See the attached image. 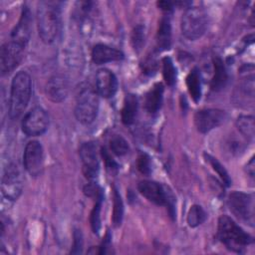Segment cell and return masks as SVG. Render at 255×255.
Segmentation results:
<instances>
[{
	"mask_svg": "<svg viewBox=\"0 0 255 255\" xmlns=\"http://www.w3.org/2000/svg\"><path fill=\"white\" fill-rule=\"evenodd\" d=\"M61 23V3L41 1L37 6V27L41 40L50 44L56 39Z\"/></svg>",
	"mask_w": 255,
	"mask_h": 255,
	"instance_id": "1",
	"label": "cell"
},
{
	"mask_svg": "<svg viewBox=\"0 0 255 255\" xmlns=\"http://www.w3.org/2000/svg\"><path fill=\"white\" fill-rule=\"evenodd\" d=\"M32 93V81L26 72L17 73L11 83L9 115L17 119L25 111Z\"/></svg>",
	"mask_w": 255,
	"mask_h": 255,
	"instance_id": "2",
	"label": "cell"
},
{
	"mask_svg": "<svg viewBox=\"0 0 255 255\" xmlns=\"http://www.w3.org/2000/svg\"><path fill=\"white\" fill-rule=\"evenodd\" d=\"M218 237L228 249L238 253L253 241L249 234L226 215H222L218 219Z\"/></svg>",
	"mask_w": 255,
	"mask_h": 255,
	"instance_id": "3",
	"label": "cell"
},
{
	"mask_svg": "<svg viewBox=\"0 0 255 255\" xmlns=\"http://www.w3.org/2000/svg\"><path fill=\"white\" fill-rule=\"evenodd\" d=\"M207 24L208 17L203 8L187 7L181 17V33L189 40H196L205 33Z\"/></svg>",
	"mask_w": 255,
	"mask_h": 255,
	"instance_id": "4",
	"label": "cell"
},
{
	"mask_svg": "<svg viewBox=\"0 0 255 255\" xmlns=\"http://www.w3.org/2000/svg\"><path fill=\"white\" fill-rule=\"evenodd\" d=\"M99 97L97 91L90 86L83 88L77 97L75 117L83 125H90L95 121L99 112Z\"/></svg>",
	"mask_w": 255,
	"mask_h": 255,
	"instance_id": "5",
	"label": "cell"
},
{
	"mask_svg": "<svg viewBox=\"0 0 255 255\" xmlns=\"http://www.w3.org/2000/svg\"><path fill=\"white\" fill-rule=\"evenodd\" d=\"M228 207L239 219L253 226L254 224V197L252 194L233 191L228 196Z\"/></svg>",
	"mask_w": 255,
	"mask_h": 255,
	"instance_id": "6",
	"label": "cell"
},
{
	"mask_svg": "<svg viewBox=\"0 0 255 255\" xmlns=\"http://www.w3.org/2000/svg\"><path fill=\"white\" fill-rule=\"evenodd\" d=\"M49 126V117L46 111L36 107L29 111L22 121V130L28 136L43 134Z\"/></svg>",
	"mask_w": 255,
	"mask_h": 255,
	"instance_id": "7",
	"label": "cell"
},
{
	"mask_svg": "<svg viewBox=\"0 0 255 255\" xmlns=\"http://www.w3.org/2000/svg\"><path fill=\"white\" fill-rule=\"evenodd\" d=\"M2 194L8 200H17L22 193L23 182L18 166L14 163L9 164L3 173L1 183Z\"/></svg>",
	"mask_w": 255,
	"mask_h": 255,
	"instance_id": "8",
	"label": "cell"
},
{
	"mask_svg": "<svg viewBox=\"0 0 255 255\" xmlns=\"http://www.w3.org/2000/svg\"><path fill=\"white\" fill-rule=\"evenodd\" d=\"M227 120V113L219 109H203L195 113L194 124L199 132L206 133L221 126Z\"/></svg>",
	"mask_w": 255,
	"mask_h": 255,
	"instance_id": "9",
	"label": "cell"
},
{
	"mask_svg": "<svg viewBox=\"0 0 255 255\" xmlns=\"http://www.w3.org/2000/svg\"><path fill=\"white\" fill-rule=\"evenodd\" d=\"M23 163L31 176L41 174L44 166V151L39 141L31 140L27 143L23 154Z\"/></svg>",
	"mask_w": 255,
	"mask_h": 255,
	"instance_id": "10",
	"label": "cell"
},
{
	"mask_svg": "<svg viewBox=\"0 0 255 255\" xmlns=\"http://www.w3.org/2000/svg\"><path fill=\"white\" fill-rule=\"evenodd\" d=\"M25 47L9 41L2 45L0 51V71L2 75L12 72L21 62Z\"/></svg>",
	"mask_w": 255,
	"mask_h": 255,
	"instance_id": "11",
	"label": "cell"
},
{
	"mask_svg": "<svg viewBox=\"0 0 255 255\" xmlns=\"http://www.w3.org/2000/svg\"><path fill=\"white\" fill-rule=\"evenodd\" d=\"M137 189L141 195L147 200L157 205H166L170 210L173 208L172 199L164 189V187L152 180H142L138 183Z\"/></svg>",
	"mask_w": 255,
	"mask_h": 255,
	"instance_id": "12",
	"label": "cell"
},
{
	"mask_svg": "<svg viewBox=\"0 0 255 255\" xmlns=\"http://www.w3.org/2000/svg\"><path fill=\"white\" fill-rule=\"evenodd\" d=\"M80 157L83 164L84 175L90 180L95 179L100 170L97 144L93 141L83 143L80 147Z\"/></svg>",
	"mask_w": 255,
	"mask_h": 255,
	"instance_id": "13",
	"label": "cell"
},
{
	"mask_svg": "<svg viewBox=\"0 0 255 255\" xmlns=\"http://www.w3.org/2000/svg\"><path fill=\"white\" fill-rule=\"evenodd\" d=\"M96 91L104 98H112L118 91V80L108 69H100L96 75Z\"/></svg>",
	"mask_w": 255,
	"mask_h": 255,
	"instance_id": "14",
	"label": "cell"
},
{
	"mask_svg": "<svg viewBox=\"0 0 255 255\" xmlns=\"http://www.w3.org/2000/svg\"><path fill=\"white\" fill-rule=\"evenodd\" d=\"M46 95L52 102L61 103L63 102L69 93L68 80L61 75L53 76L49 79L46 84Z\"/></svg>",
	"mask_w": 255,
	"mask_h": 255,
	"instance_id": "15",
	"label": "cell"
},
{
	"mask_svg": "<svg viewBox=\"0 0 255 255\" xmlns=\"http://www.w3.org/2000/svg\"><path fill=\"white\" fill-rule=\"evenodd\" d=\"M31 22H32V18H31L30 10L29 8L24 7L22 10L19 22L12 31V34H11L12 41L25 47L31 35Z\"/></svg>",
	"mask_w": 255,
	"mask_h": 255,
	"instance_id": "16",
	"label": "cell"
},
{
	"mask_svg": "<svg viewBox=\"0 0 255 255\" xmlns=\"http://www.w3.org/2000/svg\"><path fill=\"white\" fill-rule=\"evenodd\" d=\"M122 59H124L122 51L105 44H98L92 50V60L97 65L120 61Z\"/></svg>",
	"mask_w": 255,
	"mask_h": 255,
	"instance_id": "17",
	"label": "cell"
},
{
	"mask_svg": "<svg viewBox=\"0 0 255 255\" xmlns=\"http://www.w3.org/2000/svg\"><path fill=\"white\" fill-rule=\"evenodd\" d=\"M163 86L161 83H156L149 89L144 97V109L149 114L156 113L162 103Z\"/></svg>",
	"mask_w": 255,
	"mask_h": 255,
	"instance_id": "18",
	"label": "cell"
},
{
	"mask_svg": "<svg viewBox=\"0 0 255 255\" xmlns=\"http://www.w3.org/2000/svg\"><path fill=\"white\" fill-rule=\"evenodd\" d=\"M171 44V25L168 17H162L156 32V47L160 51L168 50Z\"/></svg>",
	"mask_w": 255,
	"mask_h": 255,
	"instance_id": "19",
	"label": "cell"
},
{
	"mask_svg": "<svg viewBox=\"0 0 255 255\" xmlns=\"http://www.w3.org/2000/svg\"><path fill=\"white\" fill-rule=\"evenodd\" d=\"M213 68H214V73L211 79L210 87H211V90L217 92L222 90L225 87L227 83V72H226L223 61L219 57H215L213 59Z\"/></svg>",
	"mask_w": 255,
	"mask_h": 255,
	"instance_id": "20",
	"label": "cell"
},
{
	"mask_svg": "<svg viewBox=\"0 0 255 255\" xmlns=\"http://www.w3.org/2000/svg\"><path fill=\"white\" fill-rule=\"evenodd\" d=\"M137 99L134 95H127L124 100V106L122 109V121L125 125H131L137 114Z\"/></svg>",
	"mask_w": 255,
	"mask_h": 255,
	"instance_id": "21",
	"label": "cell"
},
{
	"mask_svg": "<svg viewBox=\"0 0 255 255\" xmlns=\"http://www.w3.org/2000/svg\"><path fill=\"white\" fill-rule=\"evenodd\" d=\"M186 87L194 102L201 98V75L197 68H193L186 77Z\"/></svg>",
	"mask_w": 255,
	"mask_h": 255,
	"instance_id": "22",
	"label": "cell"
},
{
	"mask_svg": "<svg viewBox=\"0 0 255 255\" xmlns=\"http://www.w3.org/2000/svg\"><path fill=\"white\" fill-rule=\"evenodd\" d=\"M236 127L239 131L248 139H253L255 133L254 118L252 116H240L236 120Z\"/></svg>",
	"mask_w": 255,
	"mask_h": 255,
	"instance_id": "23",
	"label": "cell"
},
{
	"mask_svg": "<svg viewBox=\"0 0 255 255\" xmlns=\"http://www.w3.org/2000/svg\"><path fill=\"white\" fill-rule=\"evenodd\" d=\"M114 203H113V223L115 226H120L124 216V204L117 188H114Z\"/></svg>",
	"mask_w": 255,
	"mask_h": 255,
	"instance_id": "24",
	"label": "cell"
},
{
	"mask_svg": "<svg viewBox=\"0 0 255 255\" xmlns=\"http://www.w3.org/2000/svg\"><path fill=\"white\" fill-rule=\"evenodd\" d=\"M206 213L200 205H192L187 214V223L190 227H196L204 222Z\"/></svg>",
	"mask_w": 255,
	"mask_h": 255,
	"instance_id": "25",
	"label": "cell"
},
{
	"mask_svg": "<svg viewBox=\"0 0 255 255\" xmlns=\"http://www.w3.org/2000/svg\"><path fill=\"white\" fill-rule=\"evenodd\" d=\"M162 74L165 83L168 86H173L176 81V70L172 60L169 57L162 59Z\"/></svg>",
	"mask_w": 255,
	"mask_h": 255,
	"instance_id": "26",
	"label": "cell"
},
{
	"mask_svg": "<svg viewBox=\"0 0 255 255\" xmlns=\"http://www.w3.org/2000/svg\"><path fill=\"white\" fill-rule=\"evenodd\" d=\"M110 147H111V150L119 156H123L127 154L129 150L128 141L121 135H115L111 138Z\"/></svg>",
	"mask_w": 255,
	"mask_h": 255,
	"instance_id": "27",
	"label": "cell"
},
{
	"mask_svg": "<svg viewBox=\"0 0 255 255\" xmlns=\"http://www.w3.org/2000/svg\"><path fill=\"white\" fill-rule=\"evenodd\" d=\"M204 156H205L206 160H208V162L211 164V166L213 167V169H214V170L217 172V174L220 176L222 182H223L226 186L230 185L231 180H230L229 174H228V172L226 171V169L224 168V166H223L216 158H214L213 156H211V155H209V154H206V153L204 154Z\"/></svg>",
	"mask_w": 255,
	"mask_h": 255,
	"instance_id": "28",
	"label": "cell"
},
{
	"mask_svg": "<svg viewBox=\"0 0 255 255\" xmlns=\"http://www.w3.org/2000/svg\"><path fill=\"white\" fill-rule=\"evenodd\" d=\"M145 30L142 25H137L133 28L131 33V45L135 51H139L144 44Z\"/></svg>",
	"mask_w": 255,
	"mask_h": 255,
	"instance_id": "29",
	"label": "cell"
},
{
	"mask_svg": "<svg viewBox=\"0 0 255 255\" xmlns=\"http://www.w3.org/2000/svg\"><path fill=\"white\" fill-rule=\"evenodd\" d=\"M102 201L103 198H99L96 200L95 206L91 212V217H90V221H91V226L92 229L95 233H98L101 227V206H102Z\"/></svg>",
	"mask_w": 255,
	"mask_h": 255,
	"instance_id": "30",
	"label": "cell"
},
{
	"mask_svg": "<svg viewBox=\"0 0 255 255\" xmlns=\"http://www.w3.org/2000/svg\"><path fill=\"white\" fill-rule=\"evenodd\" d=\"M136 166H137V169L139 170V172H141L142 174H145V175L149 174L151 171L150 157L146 153L140 152L137 156Z\"/></svg>",
	"mask_w": 255,
	"mask_h": 255,
	"instance_id": "31",
	"label": "cell"
},
{
	"mask_svg": "<svg viewBox=\"0 0 255 255\" xmlns=\"http://www.w3.org/2000/svg\"><path fill=\"white\" fill-rule=\"evenodd\" d=\"M84 193L91 197V198H94L95 200L99 199V198H103V192H102V189L100 188L99 185H97L96 183L94 182H91V183H88L85 187H84Z\"/></svg>",
	"mask_w": 255,
	"mask_h": 255,
	"instance_id": "32",
	"label": "cell"
},
{
	"mask_svg": "<svg viewBox=\"0 0 255 255\" xmlns=\"http://www.w3.org/2000/svg\"><path fill=\"white\" fill-rule=\"evenodd\" d=\"M102 156H103V158H104V160H105L107 170H108L110 173H112V174L116 173V172L118 171V169H119V165H118V163L113 159V157L110 155V153L108 152V150H107L106 148H103V149H102Z\"/></svg>",
	"mask_w": 255,
	"mask_h": 255,
	"instance_id": "33",
	"label": "cell"
},
{
	"mask_svg": "<svg viewBox=\"0 0 255 255\" xmlns=\"http://www.w3.org/2000/svg\"><path fill=\"white\" fill-rule=\"evenodd\" d=\"M83 248V236L79 230H76L74 233V245L71 253H81Z\"/></svg>",
	"mask_w": 255,
	"mask_h": 255,
	"instance_id": "34",
	"label": "cell"
},
{
	"mask_svg": "<svg viewBox=\"0 0 255 255\" xmlns=\"http://www.w3.org/2000/svg\"><path fill=\"white\" fill-rule=\"evenodd\" d=\"M173 4L172 2H169V1H159L157 2V6L163 10V11H166V12H169L172 10L173 8Z\"/></svg>",
	"mask_w": 255,
	"mask_h": 255,
	"instance_id": "35",
	"label": "cell"
},
{
	"mask_svg": "<svg viewBox=\"0 0 255 255\" xmlns=\"http://www.w3.org/2000/svg\"><path fill=\"white\" fill-rule=\"evenodd\" d=\"M247 172L250 174V176L254 175V158H251L250 162L247 164Z\"/></svg>",
	"mask_w": 255,
	"mask_h": 255,
	"instance_id": "36",
	"label": "cell"
}]
</instances>
